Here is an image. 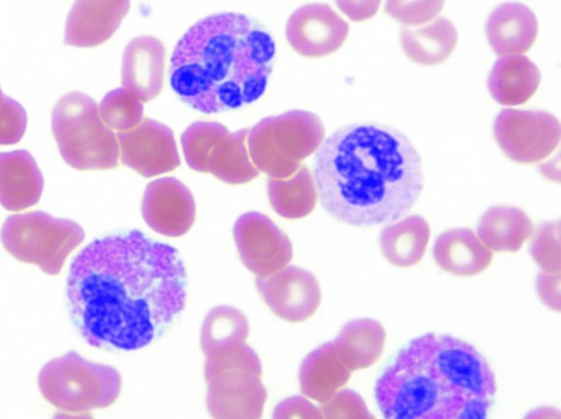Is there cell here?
<instances>
[{"instance_id": "6da1fadb", "label": "cell", "mask_w": 561, "mask_h": 419, "mask_svg": "<svg viewBox=\"0 0 561 419\" xmlns=\"http://www.w3.org/2000/svg\"><path fill=\"white\" fill-rule=\"evenodd\" d=\"M66 289L72 323L89 345L133 351L184 310L186 272L175 248L134 230L87 245L71 263Z\"/></svg>"}, {"instance_id": "7a4b0ae2", "label": "cell", "mask_w": 561, "mask_h": 419, "mask_svg": "<svg viewBox=\"0 0 561 419\" xmlns=\"http://www.w3.org/2000/svg\"><path fill=\"white\" fill-rule=\"evenodd\" d=\"M313 173L324 210L354 226L402 218L423 188L421 158L410 140L371 123L343 126L322 141Z\"/></svg>"}, {"instance_id": "3957f363", "label": "cell", "mask_w": 561, "mask_h": 419, "mask_svg": "<svg viewBox=\"0 0 561 419\" xmlns=\"http://www.w3.org/2000/svg\"><path fill=\"white\" fill-rule=\"evenodd\" d=\"M276 45L245 14L224 12L192 25L172 53L169 82L190 107L204 114L241 108L265 92Z\"/></svg>"}, {"instance_id": "277c9868", "label": "cell", "mask_w": 561, "mask_h": 419, "mask_svg": "<svg viewBox=\"0 0 561 419\" xmlns=\"http://www.w3.org/2000/svg\"><path fill=\"white\" fill-rule=\"evenodd\" d=\"M495 393L494 373L473 346L433 333L402 348L375 386L387 419H482Z\"/></svg>"}, {"instance_id": "5b68a950", "label": "cell", "mask_w": 561, "mask_h": 419, "mask_svg": "<svg viewBox=\"0 0 561 419\" xmlns=\"http://www.w3.org/2000/svg\"><path fill=\"white\" fill-rule=\"evenodd\" d=\"M51 130L60 155L71 167L85 171L117 166V137L102 120L91 96L81 92L61 96L53 109Z\"/></svg>"}, {"instance_id": "8992f818", "label": "cell", "mask_w": 561, "mask_h": 419, "mask_svg": "<svg viewBox=\"0 0 561 419\" xmlns=\"http://www.w3.org/2000/svg\"><path fill=\"white\" fill-rule=\"evenodd\" d=\"M318 115L301 109L263 118L249 129L247 146L254 166L270 178H288L323 141Z\"/></svg>"}, {"instance_id": "52a82bcc", "label": "cell", "mask_w": 561, "mask_h": 419, "mask_svg": "<svg viewBox=\"0 0 561 419\" xmlns=\"http://www.w3.org/2000/svg\"><path fill=\"white\" fill-rule=\"evenodd\" d=\"M121 374L75 351L47 362L38 374L44 398L60 410L82 412L112 405L119 395Z\"/></svg>"}, {"instance_id": "ba28073f", "label": "cell", "mask_w": 561, "mask_h": 419, "mask_svg": "<svg viewBox=\"0 0 561 419\" xmlns=\"http://www.w3.org/2000/svg\"><path fill=\"white\" fill-rule=\"evenodd\" d=\"M83 240L84 231L78 223L43 211L10 216L1 229V242L14 258L48 275H57Z\"/></svg>"}, {"instance_id": "9c48e42d", "label": "cell", "mask_w": 561, "mask_h": 419, "mask_svg": "<svg viewBox=\"0 0 561 419\" xmlns=\"http://www.w3.org/2000/svg\"><path fill=\"white\" fill-rule=\"evenodd\" d=\"M249 128L231 132L215 121H195L181 136L187 165L197 172L209 173L230 185L245 184L259 176L249 155Z\"/></svg>"}, {"instance_id": "30bf717a", "label": "cell", "mask_w": 561, "mask_h": 419, "mask_svg": "<svg viewBox=\"0 0 561 419\" xmlns=\"http://www.w3.org/2000/svg\"><path fill=\"white\" fill-rule=\"evenodd\" d=\"M559 120L543 110L505 108L494 123L503 152L518 163H535L552 153L560 140Z\"/></svg>"}, {"instance_id": "8fae6325", "label": "cell", "mask_w": 561, "mask_h": 419, "mask_svg": "<svg viewBox=\"0 0 561 419\" xmlns=\"http://www.w3.org/2000/svg\"><path fill=\"white\" fill-rule=\"evenodd\" d=\"M233 237L242 263L256 277L276 272L293 258L289 238L263 213L251 211L239 217Z\"/></svg>"}, {"instance_id": "7c38bea8", "label": "cell", "mask_w": 561, "mask_h": 419, "mask_svg": "<svg viewBox=\"0 0 561 419\" xmlns=\"http://www.w3.org/2000/svg\"><path fill=\"white\" fill-rule=\"evenodd\" d=\"M116 137L122 163L145 177L171 172L181 163L174 133L162 123L142 118Z\"/></svg>"}, {"instance_id": "4fadbf2b", "label": "cell", "mask_w": 561, "mask_h": 419, "mask_svg": "<svg viewBox=\"0 0 561 419\" xmlns=\"http://www.w3.org/2000/svg\"><path fill=\"white\" fill-rule=\"evenodd\" d=\"M255 286L273 313L287 322L298 323L309 318L321 302L316 277L293 265L266 277H256Z\"/></svg>"}, {"instance_id": "5bb4252c", "label": "cell", "mask_w": 561, "mask_h": 419, "mask_svg": "<svg viewBox=\"0 0 561 419\" xmlns=\"http://www.w3.org/2000/svg\"><path fill=\"white\" fill-rule=\"evenodd\" d=\"M348 34V24L330 5L309 3L288 19L286 37L291 48L309 58L336 51Z\"/></svg>"}, {"instance_id": "9a60e30c", "label": "cell", "mask_w": 561, "mask_h": 419, "mask_svg": "<svg viewBox=\"0 0 561 419\" xmlns=\"http://www.w3.org/2000/svg\"><path fill=\"white\" fill-rule=\"evenodd\" d=\"M145 222L159 234L178 237L193 225L196 207L191 190L174 177L149 183L141 201Z\"/></svg>"}, {"instance_id": "2e32d148", "label": "cell", "mask_w": 561, "mask_h": 419, "mask_svg": "<svg viewBox=\"0 0 561 419\" xmlns=\"http://www.w3.org/2000/svg\"><path fill=\"white\" fill-rule=\"evenodd\" d=\"M261 375L249 371H226L210 377L206 395L207 409L214 418H260L267 392Z\"/></svg>"}, {"instance_id": "e0dca14e", "label": "cell", "mask_w": 561, "mask_h": 419, "mask_svg": "<svg viewBox=\"0 0 561 419\" xmlns=\"http://www.w3.org/2000/svg\"><path fill=\"white\" fill-rule=\"evenodd\" d=\"M129 8L130 0H76L67 15L64 44L82 48L103 44Z\"/></svg>"}, {"instance_id": "ac0fdd59", "label": "cell", "mask_w": 561, "mask_h": 419, "mask_svg": "<svg viewBox=\"0 0 561 419\" xmlns=\"http://www.w3.org/2000/svg\"><path fill=\"white\" fill-rule=\"evenodd\" d=\"M165 48L152 36L133 38L122 60L123 88L142 103L157 97L163 86Z\"/></svg>"}, {"instance_id": "d6986e66", "label": "cell", "mask_w": 561, "mask_h": 419, "mask_svg": "<svg viewBox=\"0 0 561 419\" xmlns=\"http://www.w3.org/2000/svg\"><path fill=\"white\" fill-rule=\"evenodd\" d=\"M44 178L33 155L26 150L0 153V205L20 211L36 205Z\"/></svg>"}, {"instance_id": "ffe728a7", "label": "cell", "mask_w": 561, "mask_h": 419, "mask_svg": "<svg viewBox=\"0 0 561 419\" xmlns=\"http://www.w3.org/2000/svg\"><path fill=\"white\" fill-rule=\"evenodd\" d=\"M538 33L535 13L525 4L506 2L493 10L485 24L490 46L499 56L526 53Z\"/></svg>"}, {"instance_id": "44dd1931", "label": "cell", "mask_w": 561, "mask_h": 419, "mask_svg": "<svg viewBox=\"0 0 561 419\" xmlns=\"http://www.w3.org/2000/svg\"><path fill=\"white\" fill-rule=\"evenodd\" d=\"M433 256L443 270L458 277L482 272L493 257L473 231L462 228L443 232L434 243Z\"/></svg>"}, {"instance_id": "7402d4cb", "label": "cell", "mask_w": 561, "mask_h": 419, "mask_svg": "<svg viewBox=\"0 0 561 419\" xmlns=\"http://www.w3.org/2000/svg\"><path fill=\"white\" fill-rule=\"evenodd\" d=\"M385 341L382 325L364 317L347 322L332 344L337 358L353 372L373 365L380 358Z\"/></svg>"}, {"instance_id": "603a6c76", "label": "cell", "mask_w": 561, "mask_h": 419, "mask_svg": "<svg viewBox=\"0 0 561 419\" xmlns=\"http://www.w3.org/2000/svg\"><path fill=\"white\" fill-rule=\"evenodd\" d=\"M539 83V69L523 55L497 59L488 79V88L494 101L508 106L527 102Z\"/></svg>"}, {"instance_id": "cb8c5ba5", "label": "cell", "mask_w": 561, "mask_h": 419, "mask_svg": "<svg viewBox=\"0 0 561 419\" xmlns=\"http://www.w3.org/2000/svg\"><path fill=\"white\" fill-rule=\"evenodd\" d=\"M533 223L525 211L512 206L488 209L477 226L478 237L496 253H515L533 234Z\"/></svg>"}, {"instance_id": "d4e9b609", "label": "cell", "mask_w": 561, "mask_h": 419, "mask_svg": "<svg viewBox=\"0 0 561 419\" xmlns=\"http://www.w3.org/2000/svg\"><path fill=\"white\" fill-rule=\"evenodd\" d=\"M351 373L337 358L333 344L327 342L304 359L299 369L300 389L321 404L346 384Z\"/></svg>"}, {"instance_id": "484cf974", "label": "cell", "mask_w": 561, "mask_h": 419, "mask_svg": "<svg viewBox=\"0 0 561 419\" xmlns=\"http://www.w3.org/2000/svg\"><path fill=\"white\" fill-rule=\"evenodd\" d=\"M430 235L431 230L426 220L420 216H410L381 230L380 252L389 264L408 268L421 261Z\"/></svg>"}, {"instance_id": "4316f807", "label": "cell", "mask_w": 561, "mask_h": 419, "mask_svg": "<svg viewBox=\"0 0 561 419\" xmlns=\"http://www.w3.org/2000/svg\"><path fill=\"white\" fill-rule=\"evenodd\" d=\"M400 40L411 60L434 66L445 61L453 53L457 44V31L449 20L438 18L420 28H401Z\"/></svg>"}, {"instance_id": "83f0119b", "label": "cell", "mask_w": 561, "mask_h": 419, "mask_svg": "<svg viewBox=\"0 0 561 419\" xmlns=\"http://www.w3.org/2000/svg\"><path fill=\"white\" fill-rule=\"evenodd\" d=\"M249 322L236 307L219 305L205 316L201 329V348L206 358L216 357L245 341Z\"/></svg>"}, {"instance_id": "f1b7e54d", "label": "cell", "mask_w": 561, "mask_h": 419, "mask_svg": "<svg viewBox=\"0 0 561 419\" xmlns=\"http://www.w3.org/2000/svg\"><path fill=\"white\" fill-rule=\"evenodd\" d=\"M267 195L273 209L286 219L308 216L317 202L314 179L304 165L288 178H268Z\"/></svg>"}, {"instance_id": "f546056e", "label": "cell", "mask_w": 561, "mask_h": 419, "mask_svg": "<svg viewBox=\"0 0 561 419\" xmlns=\"http://www.w3.org/2000/svg\"><path fill=\"white\" fill-rule=\"evenodd\" d=\"M104 124L112 130L126 131L144 118L142 102L124 88L110 91L99 105Z\"/></svg>"}, {"instance_id": "4dcf8cb0", "label": "cell", "mask_w": 561, "mask_h": 419, "mask_svg": "<svg viewBox=\"0 0 561 419\" xmlns=\"http://www.w3.org/2000/svg\"><path fill=\"white\" fill-rule=\"evenodd\" d=\"M529 252L542 271H561L559 220L541 223L536 229Z\"/></svg>"}, {"instance_id": "1f68e13d", "label": "cell", "mask_w": 561, "mask_h": 419, "mask_svg": "<svg viewBox=\"0 0 561 419\" xmlns=\"http://www.w3.org/2000/svg\"><path fill=\"white\" fill-rule=\"evenodd\" d=\"M237 370L262 374V363L259 356L244 342L216 357L207 358L204 374L206 381H208L218 373Z\"/></svg>"}, {"instance_id": "d6a6232c", "label": "cell", "mask_w": 561, "mask_h": 419, "mask_svg": "<svg viewBox=\"0 0 561 419\" xmlns=\"http://www.w3.org/2000/svg\"><path fill=\"white\" fill-rule=\"evenodd\" d=\"M445 0H387L385 11L403 25L415 26L435 19Z\"/></svg>"}, {"instance_id": "836d02e7", "label": "cell", "mask_w": 561, "mask_h": 419, "mask_svg": "<svg viewBox=\"0 0 561 419\" xmlns=\"http://www.w3.org/2000/svg\"><path fill=\"white\" fill-rule=\"evenodd\" d=\"M27 124L26 112L12 97L0 95V146L14 144L24 136Z\"/></svg>"}, {"instance_id": "e575fe53", "label": "cell", "mask_w": 561, "mask_h": 419, "mask_svg": "<svg viewBox=\"0 0 561 419\" xmlns=\"http://www.w3.org/2000/svg\"><path fill=\"white\" fill-rule=\"evenodd\" d=\"M323 418H373L363 398L351 389L336 391L321 403Z\"/></svg>"}, {"instance_id": "d590c367", "label": "cell", "mask_w": 561, "mask_h": 419, "mask_svg": "<svg viewBox=\"0 0 561 419\" xmlns=\"http://www.w3.org/2000/svg\"><path fill=\"white\" fill-rule=\"evenodd\" d=\"M274 418H322L320 408L302 396H293L280 401L273 414Z\"/></svg>"}, {"instance_id": "8d00e7d4", "label": "cell", "mask_w": 561, "mask_h": 419, "mask_svg": "<svg viewBox=\"0 0 561 419\" xmlns=\"http://www.w3.org/2000/svg\"><path fill=\"white\" fill-rule=\"evenodd\" d=\"M560 281V271H542L536 279V289L540 301L556 312L561 310Z\"/></svg>"}, {"instance_id": "74e56055", "label": "cell", "mask_w": 561, "mask_h": 419, "mask_svg": "<svg viewBox=\"0 0 561 419\" xmlns=\"http://www.w3.org/2000/svg\"><path fill=\"white\" fill-rule=\"evenodd\" d=\"M381 0H335L337 8L352 21L362 22L373 18Z\"/></svg>"}, {"instance_id": "f35d334b", "label": "cell", "mask_w": 561, "mask_h": 419, "mask_svg": "<svg viewBox=\"0 0 561 419\" xmlns=\"http://www.w3.org/2000/svg\"><path fill=\"white\" fill-rule=\"evenodd\" d=\"M3 94L2 91H1V88H0V95Z\"/></svg>"}]
</instances>
